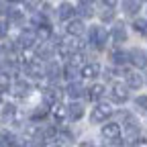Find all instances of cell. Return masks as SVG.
Returning a JSON list of instances; mask_svg holds the SVG:
<instances>
[{"instance_id":"obj_1","label":"cell","mask_w":147,"mask_h":147,"mask_svg":"<svg viewBox=\"0 0 147 147\" xmlns=\"http://www.w3.org/2000/svg\"><path fill=\"white\" fill-rule=\"evenodd\" d=\"M110 115H113V106H110L108 102H98L94 106V110H92V123H104Z\"/></svg>"},{"instance_id":"obj_2","label":"cell","mask_w":147,"mask_h":147,"mask_svg":"<svg viewBox=\"0 0 147 147\" xmlns=\"http://www.w3.org/2000/svg\"><path fill=\"white\" fill-rule=\"evenodd\" d=\"M108 41V31L104 27H92L90 29V43H94L96 49H102Z\"/></svg>"},{"instance_id":"obj_3","label":"cell","mask_w":147,"mask_h":147,"mask_svg":"<svg viewBox=\"0 0 147 147\" xmlns=\"http://www.w3.org/2000/svg\"><path fill=\"white\" fill-rule=\"evenodd\" d=\"M110 96H113V100L117 102V104H123V102H127V98H129V92H127V86L125 84H113V88H110Z\"/></svg>"},{"instance_id":"obj_4","label":"cell","mask_w":147,"mask_h":147,"mask_svg":"<svg viewBox=\"0 0 147 147\" xmlns=\"http://www.w3.org/2000/svg\"><path fill=\"white\" fill-rule=\"evenodd\" d=\"M129 61L135 67L143 69V67H147V53L141 51V49H133V51H129Z\"/></svg>"},{"instance_id":"obj_5","label":"cell","mask_w":147,"mask_h":147,"mask_svg":"<svg viewBox=\"0 0 147 147\" xmlns=\"http://www.w3.org/2000/svg\"><path fill=\"white\" fill-rule=\"evenodd\" d=\"M119 135H121V127H119V123H106V125L102 127V137H104V139H113V141H117Z\"/></svg>"},{"instance_id":"obj_6","label":"cell","mask_w":147,"mask_h":147,"mask_svg":"<svg viewBox=\"0 0 147 147\" xmlns=\"http://www.w3.org/2000/svg\"><path fill=\"white\" fill-rule=\"evenodd\" d=\"M74 14H76V8H74L71 2H61V4H59L57 16L61 18V21H69V18H74Z\"/></svg>"},{"instance_id":"obj_7","label":"cell","mask_w":147,"mask_h":147,"mask_svg":"<svg viewBox=\"0 0 147 147\" xmlns=\"http://www.w3.org/2000/svg\"><path fill=\"white\" fill-rule=\"evenodd\" d=\"M35 41H37V33H33V31H23L21 37H18V43H21L25 49L35 47Z\"/></svg>"},{"instance_id":"obj_8","label":"cell","mask_w":147,"mask_h":147,"mask_svg":"<svg viewBox=\"0 0 147 147\" xmlns=\"http://www.w3.org/2000/svg\"><path fill=\"white\" fill-rule=\"evenodd\" d=\"M113 41H115V45H121V43L127 41V29H125L123 23L115 25V29H113Z\"/></svg>"},{"instance_id":"obj_9","label":"cell","mask_w":147,"mask_h":147,"mask_svg":"<svg viewBox=\"0 0 147 147\" xmlns=\"http://www.w3.org/2000/svg\"><path fill=\"white\" fill-rule=\"evenodd\" d=\"M27 74H29L31 78L39 80V78H43V76H45V67H43L41 63H37V61H31V63L27 65Z\"/></svg>"},{"instance_id":"obj_10","label":"cell","mask_w":147,"mask_h":147,"mask_svg":"<svg viewBox=\"0 0 147 147\" xmlns=\"http://www.w3.org/2000/svg\"><path fill=\"white\" fill-rule=\"evenodd\" d=\"M82 33H84V21H78V18L69 21V25H67V35H71V37H80Z\"/></svg>"},{"instance_id":"obj_11","label":"cell","mask_w":147,"mask_h":147,"mask_svg":"<svg viewBox=\"0 0 147 147\" xmlns=\"http://www.w3.org/2000/svg\"><path fill=\"white\" fill-rule=\"evenodd\" d=\"M67 117H69L71 121H80V119L84 117V106L78 104V102L69 104V106H67Z\"/></svg>"},{"instance_id":"obj_12","label":"cell","mask_w":147,"mask_h":147,"mask_svg":"<svg viewBox=\"0 0 147 147\" xmlns=\"http://www.w3.org/2000/svg\"><path fill=\"white\" fill-rule=\"evenodd\" d=\"M29 92H31V86L27 84V82H16L14 84V88H12V94L14 96H18V98H25V96H29Z\"/></svg>"},{"instance_id":"obj_13","label":"cell","mask_w":147,"mask_h":147,"mask_svg":"<svg viewBox=\"0 0 147 147\" xmlns=\"http://www.w3.org/2000/svg\"><path fill=\"white\" fill-rule=\"evenodd\" d=\"M123 10L127 14H137L141 10V0H123Z\"/></svg>"},{"instance_id":"obj_14","label":"cell","mask_w":147,"mask_h":147,"mask_svg":"<svg viewBox=\"0 0 147 147\" xmlns=\"http://www.w3.org/2000/svg\"><path fill=\"white\" fill-rule=\"evenodd\" d=\"M80 74L84 78H96L98 74H100V65L98 63H86L82 69H80Z\"/></svg>"},{"instance_id":"obj_15","label":"cell","mask_w":147,"mask_h":147,"mask_svg":"<svg viewBox=\"0 0 147 147\" xmlns=\"http://www.w3.org/2000/svg\"><path fill=\"white\" fill-rule=\"evenodd\" d=\"M102 96H104V86H102V84H94V86L88 90V98H90L92 102H98Z\"/></svg>"},{"instance_id":"obj_16","label":"cell","mask_w":147,"mask_h":147,"mask_svg":"<svg viewBox=\"0 0 147 147\" xmlns=\"http://www.w3.org/2000/svg\"><path fill=\"white\" fill-rule=\"evenodd\" d=\"M125 131H127V135H129V137L137 135V133H139V123H137V119H133V117H127Z\"/></svg>"},{"instance_id":"obj_17","label":"cell","mask_w":147,"mask_h":147,"mask_svg":"<svg viewBox=\"0 0 147 147\" xmlns=\"http://www.w3.org/2000/svg\"><path fill=\"white\" fill-rule=\"evenodd\" d=\"M143 86V78L139 74H129L127 76V88H133V90H139Z\"/></svg>"},{"instance_id":"obj_18","label":"cell","mask_w":147,"mask_h":147,"mask_svg":"<svg viewBox=\"0 0 147 147\" xmlns=\"http://www.w3.org/2000/svg\"><path fill=\"white\" fill-rule=\"evenodd\" d=\"M82 94H84V86H82V84L71 82V84L67 86V96H69V98H80Z\"/></svg>"},{"instance_id":"obj_19","label":"cell","mask_w":147,"mask_h":147,"mask_svg":"<svg viewBox=\"0 0 147 147\" xmlns=\"http://www.w3.org/2000/svg\"><path fill=\"white\" fill-rule=\"evenodd\" d=\"M51 115H53V119L57 121V123H61V121L67 117V108L61 106V104H55V106L51 108Z\"/></svg>"},{"instance_id":"obj_20","label":"cell","mask_w":147,"mask_h":147,"mask_svg":"<svg viewBox=\"0 0 147 147\" xmlns=\"http://www.w3.org/2000/svg\"><path fill=\"white\" fill-rule=\"evenodd\" d=\"M110 59H113V63L121 65V63L129 61V53H125V51H121V49H115L113 53H110Z\"/></svg>"},{"instance_id":"obj_21","label":"cell","mask_w":147,"mask_h":147,"mask_svg":"<svg viewBox=\"0 0 147 147\" xmlns=\"http://www.w3.org/2000/svg\"><path fill=\"white\" fill-rule=\"evenodd\" d=\"M16 117V106L14 104H4L2 106V121H12Z\"/></svg>"},{"instance_id":"obj_22","label":"cell","mask_w":147,"mask_h":147,"mask_svg":"<svg viewBox=\"0 0 147 147\" xmlns=\"http://www.w3.org/2000/svg\"><path fill=\"white\" fill-rule=\"evenodd\" d=\"M49 37H51V27L47 23L37 27V39H49Z\"/></svg>"},{"instance_id":"obj_23","label":"cell","mask_w":147,"mask_h":147,"mask_svg":"<svg viewBox=\"0 0 147 147\" xmlns=\"http://www.w3.org/2000/svg\"><path fill=\"white\" fill-rule=\"evenodd\" d=\"M0 147H14V139L10 133L0 131Z\"/></svg>"},{"instance_id":"obj_24","label":"cell","mask_w":147,"mask_h":147,"mask_svg":"<svg viewBox=\"0 0 147 147\" xmlns=\"http://www.w3.org/2000/svg\"><path fill=\"white\" fill-rule=\"evenodd\" d=\"M45 76H47L49 80L59 78V65H57V63H49V65L45 67Z\"/></svg>"},{"instance_id":"obj_25","label":"cell","mask_w":147,"mask_h":147,"mask_svg":"<svg viewBox=\"0 0 147 147\" xmlns=\"http://www.w3.org/2000/svg\"><path fill=\"white\" fill-rule=\"evenodd\" d=\"M51 53H53V49H51L49 45L37 47V57H39V59H49V57H51Z\"/></svg>"},{"instance_id":"obj_26","label":"cell","mask_w":147,"mask_h":147,"mask_svg":"<svg viewBox=\"0 0 147 147\" xmlns=\"http://www.w3.org/2000/svg\"><path fill=\"white\" fill-rule=\"evenodd\" d=\"M133 29L141 35H147V21H143V18H137V21L133 23Z\"/></svg>"},{"instance_id":"obj_27","label":"cell","mask_w":147,"mask_h":147,"mask_svg":"<svg viewBox=\"0 0 147 147\" xmlns=\"http://www.w3.org/2000/svg\"><path fill=\"white\" fill-rule=\"evenodd\" d=\"M69 65H74V67L82 65V67H84V65H86V63H84V55H82V53H74L71 57H69Z\"/></svg>"},{"instance_id":"obj_28","label":"cell","mask_w":147,"mask_h":147,"mask_svg":"<svg viewBox=\"0 0 147 147\" xmlns=\"http://www.w3.org/2000/svg\"><path fill=\"white\" fill-rule=\"evenodd\" d=\"M78 76V67H74V65H65V69H63V78L65 80H74Z\"/></svg>"},{"instance_id":"obj_29","label":"cell","mask_w":147,"mask_h":147,"mask_svg":"<svg viewBox=\"0 0 147 147\" xmlns=\"http://www.w3.org/2000/svg\"><path fill=\"white\" fill-rule=\"evenodd\" d=\"M80 14H82L84 18H90L92 14H94V10H92L90 4H82V6H80Z\"/></svg>"},{"instance_id":"obj_30","label":"cell","mask_w":147,"mask_h":147,"mask_svg":"<svg viewBox=\"0 0 147 147\" xmlns=\"http://www.w3.org/2000/svg\"><path fill=\"white\" fill-rule=\"evenodd\" d=\"M8 18H10V21H14V23H18V21H23V14L18 12L16 8H10V10H8Z\"/></svg>"},{"instance_id":"obj_31","label":"cell","mask_w":147,"mask_h":147,"mask_svg":"<svg viewBox=\"0 0 147 147\" xmlns=\"http://www.w3.org/2000/svg\"><path fill=\"white\" fill-rule=\"evenodd\" d=\"M135 104H137V108L147 110V96H137V98H135Z\"/></svg>"},{"instance_id":"obj_32","label":"cell","mask_w":147,"mask_h":147,"mask_svg":"<svg viewBox=\"0 0 147 147\" xmlns=\"http://www.w3.org/2000/svg\"><path fill=\"white\" fill-rule=\"evenodd\" d=\"M25 4H27L29 10H37L41 6V0H25Z\"/></svg>"},{"instance_id":"obj_33","label":"cell","mask_w":147,"mask_h":147,"mask_svg":"<svg viewBox=\"0 0 147 147\" xmlns=\"http://www.w3.org/2000/svg\"><path fill=\"white\" fill-rule=\"evenodd\" d=\"M8 84H10V78H8V74H0V88H8Z\"/></svg>"},{"instance_id":"obj_34","label":"cell","mask_w":147,"mask_h":147,"mask_svg":"<svg viewBox=\"0 0 147 147\" xmlns=\"http://www.w3.org/2000/svg\"><path fill=\"white\" fill-rule=\"evenodd\" d=\"M8 33V23L6 21H0V39H4Z\"/></svg>"},{"instance_id":"obj_35","label":"cell","mask_w":147,"mask_h":147,"mask_svg":"<svg viewBox=\"0 0 147 147\" xmlns=\"http://www.w3.org/2000/svg\"><path fill=\"white\" fill-rule=\"evenodd\" d=\"M45 115H47V108H43V106H41V108H39V110H37V113L33 115V121H41Z\"/></svg>"},{"instance_id":"obj_36","label":"cell","mask_w":147,"mask_h":147,"mask_svg":"<svg viewBox=\"0 0 147 147\" xmlns=\"http://www.w3.org/2000/svg\"><path fill=\"white\" fill-rule=\"evenodd\" d=\"M133 147H147V139L145 137H137L133 141Z\"/></svg>"},{"instance_id":"obj_37","label":"cell","mask_w":147,"mask_h":147,"mask_svg":"<svg viewBox=\"0 0 147 147\" xmlns=\"http://www.w3.org/2000/svg\"><path fill=\"white\" fill-rule=\"evenodd\" d=\"M113 10H106V12H102V21H110V18H113Z\"/></svg>"},{"instance_id":"obj_38","label":"cell","mask_w":147,"mask_h":147,"mask_svg":"<svg viewBox=\"0 0 147 147\" xmlns=\"http://www.w3.org/2000/svg\"><path fill=\"white\" fill-rule=\"evenodd\" d=\"M102 2H104V4H106L108 8H113V6H115V4L119 2V0H102Z\"/></svg>"},{"instance_id":"obj_39","label":"cell","mask_w":147,"mask_h":147,"mask_svg":"<svg viewBox=\"0 0 147 147\" xmlns=\"http://www.w3.org/2000/svg\"><path fill=\"white\" fill-rule=\"evenodd\" d=\"M80 147H96V145L90 143V141H84V143H80Z\"/></svg>"},{"instance_id":"obj_40","label":"cell","mask_w":147,"mask_h":147,"mask_svg":"<svg viewBox=\"0 0 147 147\" xmlns=\"http://www.w3.org/2000/svg\"><path fill=\"white\" fill-rule=\"evenodd\" d=\"M80 2H82V4H90V2H92V0H80Z\"/></svg>"},{"instance_id":"obj_41","label":"cell","mask_w":147,"mask_h":147,"mask_svg":"<svg viewBox=\"0 0 147 147\" xmlns=\"http://www.w3.org/2000/svg\"><path fill=\"white\" fill-rule=\"evenodd\" d=\"M12 2H25V0H12Z\"/></svg>"},{"instance_id":"obj_42","label":"cell","mask_w":147,"mask_h":147,"mask_svg":"<svg viewBox=\"0 0 147 147\" xmlns=\"http://www.w3.org/2000/svg\"><path fill=\"white\" fill-rule=\"evenodd\" d=\"M0 102H2V94H0Z\"/></svg>"}]
</instances>
